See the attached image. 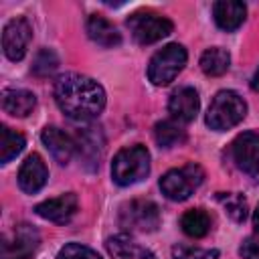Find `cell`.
<instances>
[{"mask_svg":"<svg viewBox=\"0 0 259 259\" xmlns=\"http://www.w3.org/2000/svg\"><path fill=\"white\" fill-rule=\"evenodd\" d=\"M55 101L67 117L91 121L105 107V91L87 75L65 73L55 81Z\"/></svg>","mask_w":259,"mask_h":259,"instance_id":"1","label":"cell"},{"mask_svg":"<svg viewBox=\"0 0 259 259\" xmlns=\"http://www.w3.org/2000/svg\"><path fill=\"white\" fill-rule=\"evenodd\" d=\"M245 115H247L245 99L237 91L223 89L212 97L204 121L214 132H227V130L235 127L237 123H241Z\"/></svg>","mask_w":259,"mask_h":259,"instance_id":"2","label":"cell"},{"mask_svg":"<svg viewBox=\"0 0 259 259\" xmlns=\"http://www.w3.org/2000/svg\"><path fill=\"white\" fill-rule=\"evenodd\" d=\"M150 172V152L146 146L136 144L121 148L111 162V178L119 186H132L144 180Z\"/></svg>","mask_w":259,"mask_h":259,"instance_id":"3","label":"cell"},{"mask_svg":"<svg viewBox=\"0 0 259 259\" xmlns=\"http://www.w3.org/2000/svg\"><path fill=\"white\" fill-rule=\"evenodd\" d=\"M186 49L178 42H170L166 45L164 49H160L152 59H150V65H148V79L158 85V87H164L168 83H172L178 73L184 69L186 65Z\"/></svg>","mask_w":259,"mask_h":259,"instance_id":"4","label":"cell"},{"mask_svg":"<svg viewBox=\"0 0 259 259\" xmlns=\"http://www.w3.org/2000/svg\"><path fill=\"white\" fill-rule=\"evenodd\" d=\"M204 180V170L190 162L182 168H174V170H168L162 178H160V190L166 198L170 200H186Z\"/></svg>","mask_w":259,"mask_h":259,"instance_id":"5","label":"cell"},{"mask_svg":"<svg viewBox=\"0 0 259 259\" xmlns=\"http://www.w3.org/2000/svg\"><path fill=\"white\" fill-rule=\"evenodd\" d=\"M119 225L125 231L152 233L160 227V208L156 202L146 198H134L119 210Z\"/></svg>","mask_w":259,"mask_h":259,"instance_id":"6","label":"cell"},{"mask_svg":"<svg viewBox=\"0 0 259 259\" xmlns=\"http://www.w3.org/2000/svg\"><path fill=\"white\" fill-rule=\"evenodd\" d=\"M127 28H130L132 36L136 38V42L152 45V42H158L164 36H168L174 30V24H172V20L152 14V12H136L127 18Z\"/></svg>","mask_w":259,"mask_h":259,"instance_id":"7","label":"cell"},{"mask_svg":"<svg viewBox=\"0 0 259 259\" xmlns=\"http://www.w3.org/2000/svg\"><path fill=\"white\" fill-rule=\"evenodd\" d=\"M40 245V235L32 225L20 223L2 235V259H28Z\"/></svg>","mask_w":259,"mask_h":259,"instance_id":"8","label":"cell"},{"mask_svg":"<svg viewBox=\"0 0 259 259\" xmlns=\"http://www.w3.org/2000/svg\"><path fill=\"white\" fill-rule=\"evenodd\" d=\"M231 160L235 166L251 178L259 176V134H239L231 144Z\"/></svg>","mask_w":259,"mask_h":259,"instance_id":"9","label":"cell"},{"mask_svg":"<svg viewBox=\"0 0 259 259\" xmlns=\"http://www.w3.org/2000/svg\"><path fill=\"white\" fill-rule=\"evenodd\" d=\"M32 38V28L28 24L26 18L18 16L6 22L4 30H2V49L4 55L10 61H20L26 55V49L30 45Z\"/></svg>","mask_w":259,"mask_h":259,"instance_id":"10","label":"cell"},{"mask_svg":"<svg viewBox=\"0 0 259 259\" xmlns=\"http://www.w3.org/2000/svg\"><path fill=\"white\" fill-rule=\"evenodd\" d=\"M77 208H79L77 194L75 192H67V194H61L57 198H49V200L36 204L34 212L45 221H51V223H57V225H65L75 217Z\"/></svg>","mask_w":259,"mask_h":259,"instance_id":"11","label":"cell"},{"mask_svg":"<svg viewBox=\"0 0 259 259\" xmlns=\"http://www.w3.org/2000/svg\"><path fill=\"white\" fill-rule=\"evenodd\" d=\"M198 107H200V99L196 89L192 87H180L168 99V111L174 117V121L180 123H190L196 117Z\"/></svg>","mask_w":259,"mask_h":259,"instance_id":"12","label":"cell"},{"mask_svg":"<svg viewBox=\"0 0 259 259\" xmlns=\"http://www.w3.org/2000/svg\"><path fill=\"white\" fill-rule=\"evenodd\" d=\"M40 140L59 164H69V160L73 158V154L77 150L75 138H71L67 132H63L57 125H47L40 134Z\"/></svg>","mask_w":259,"mask_h":259,"instance_id":"13","label":"cell"},{"mask_svg":"<svg viewBox=\"0 0 259 259\" xmlns=\"http://www.w3.org/2000/svg\"><path fill=\"white\" fill-rule=\"evenodd\" d=\"M47 178H49V170H47L45 160L38 154L26 156V160L22 162L18 170V186L26 194H34L47 184Z\"/></svg>","mask_w":259,"mask_h":259,"instance_id":"14","label":"cell"},{"mask_svg":"<svg viewBox=\"0 0 259 259\" xmlns=\"http://www.w3.org/2000/svg\"><path fill=\"white\" fill-rule=\"evenodd\" d=\"M77 150H79V158H83V164L89 170H95L99 166V160L103 156V134L97 127H85L77 134Z\"/></svg>","mask_w":259,"mask_h":259,"instance_id":"15","label":"cell"},{"mask_svg":"<svg viewBox=\"0 0 259 259\" xmlns=\"http://www.w3.org/2000/svg\"><path fill=\"white\" fill-rule=\"evenodd\" d=\"M105 249L113 259H156L150 249H146L125 233L109 237L105 241Z\"/></svg>","mask_w":259,"mask_h":259,"instance_id":"16","label":"cell"},{"mask_svg":"<svg viewBox=\"0 0 259 259\" xmlns=\"http://www.w3.org/2000/svg\"><path fill=\"white\" fill-rule=\"evenodd\" d=\"M212 16L219 28L233 32L245 22L247 6L237 0H219L212 4Z\"/></svg>","mask_w":259,"mask_h":259,"instance_id":"17","label":"cell"},{"mask_svg":"<svg viewBox=\"0 0 259 259\" xmlns=\"http://www.w3.org/2000/svg\"><path fill=\"white\" fill-rule=\"evenodd\" d=\"M87 34H89V38L95 45H99L103 49H113V47H117L121 42L119 30L107 18H103L101 14H91L89 16V20H87Z\"/></svg>","mask_w":259,"mask_h":259,"instance_id":"18","label":"cell"},{"mask_svg":"<svg viewBox=\"0 0 259 259\" xmlns=\"http://www.w3.org/2000/svg\"><path fill=\"white\" fill-rule=\"evenodd\" d=\"M36 105V97L26 89H4L2 91V109L12 117H26L32 113Z\"/></svg>","mask_w":259,"mask_h":259,"instance_id":"19","label":"cell"},{"mask_svg":"<svg viewBox=\"0 0 259 259\" xmlns=\"http://www.w3.org/2000/svg\"><path fill=\"white\" fill-rule=\"evenodd\" d=\"M229 65H231V55H229V51H225L221 47L206 49L200 57V69L204 75H210V77L225 75L229 71Z\"/></svg>","mask_w":259,"mask_h":259,"instance_id":"20","label":"cell"},{"mask_svg":"<svg viewBox=\"0 0 259 259\" xmlns=\"http://www.w3.org/2000/svg\"><path fill=\"white\" fill-rule=\"evenodd\" d=\"M154 140L160 148H174L186 142V132L178 125V121L164 119L154 125Z\"/></svg>","mask_w":259,"mask_h":259,"instance_id":"21","label":"cell"},{"mask_svg":"<svg viewBox=\"0 0 259 259\" xmlns=\"http://www.w3.org/2000/svg\"><path fill=\"white\" fill-rule=\"evenodd\" d=\"M180 227H182L184 235H188L192 239H200L210 231V217L202 208H190L182 214Z\"/></svg>","mask_w":259,"mask_h":259,"instance_id":"22","label":"cell"},{"mask_svg":"<svg viewBox=\"0 0 259 259\" xmlns=\"http://www.w3.org/2000/svg\"><path fill=\"white\" fill-rule=\"evenodd\" d=\"M26 146V140L22 134L10 130L8 125L0 127V164H8L12 158H16Z\"/></svg>","mask_w":259,"mask_h":259,"instance_id":"23","label":"cell"},{"mask_svg":"<svg viewBox=\"0 0 259 259\" xmlns=\"http://www.w3.org/2000/svg\"><path fill=\"white\" fill-rule=\"evenodd\" d=\"M217 200L223 204L225 212L235 223H243L247 219V200L241 194H237V192H219Z\"/></svg>","mask_w":259,"mask_h":259,"instance_id":"24","label":"cell"},{"mask_svg":"<svg viewBox=\"0 0 259 259\" xmlns=\"http://www.w3.org/2000/svg\"><path fill=\"white\" fill-rule=\"evenodd\" d=\"M59 67V59L51 49H40L34 57V65H32V73L38 77H49L55 73V69Z\"/></svg>","mask_w":259,"mask_h":259,"instance_id":"25","label":"cell"},{"mask_svg":"<svg viewBox=\"0 0 259 259\" xmlns=\"http://www.w3.org/2000/svg\"><path fill=\"white\" fill-rule=\"evenodd\" d=\"M172 259H219L217 249H200L190 245H174Z\"/></svg>","mask_w":259,"mask_h":259,"instance_id":"26","label":"cell"},{"mask_svg":"<svg viewBox=\"0 0 259 259\" xmlns=\"http://www.w3.org/2000/svg\"><path fill=\"white\" fill-rule=\"evenodd\" d=\"M57 259H101V255L81 243H67L57 253Z\"/></svg>","mask_w":259,"mask_h":259,"instance_id":"27","label":"cell"},{"mask_svg":"<svg viewBox=\"0 0 259 259\" xmlns=\"http://www.w3.org/2000/svg\"><path fill=\"white\" fill-rule=\"evenodd\" d=\"M239 255L243 259H259V237H247L239 247Z\"/></svg>","mask_w":259,"mask_h":259,"instance_id":"28","label":"cell"},{"mask_svg":"<svg viewBox=\"0 0 259 259\" xmlns=\"http://www.w3.org/2000/svg\"><path fill=\"white\" fill-rule=\"evenodd\" d=\"M251 87H253V91H259V69L255 71V75L251 79Z\"/></svg>","mask_w":259,"mask_h":259,"instance_id":"29","label":"cell"},{"mask_svg":"<svg viewBox=\"0 0 259 259\" xmlns=\"http://www.w3.org/2000/svg\"><path fill=\"white\" fill-rule=\"evenodd\" d=\"M253 227H255V231L259 233V206H257L255 212H253Z\"/></svg>","mask_w":259,"mask_h":259,"instance_id":"30","label":"cell"}]
</instances>
